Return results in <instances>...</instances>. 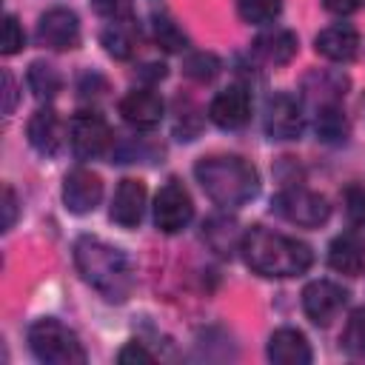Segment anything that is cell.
<instances>
[{"label": "cell", "instance_id": "6da1fadb", "mask_svg": "<svg viewBox=\"0 0 365 365\" xmlns=\"http://www.w3.org/2000/svg\"><path fill=\"white\" fill-rule=\"evenodd\" d=\"M74 262L83 279L108 302H125L134 277L125 254L100 237H80L74 242Z\"/></svg>", "mask_w": 365, "mask_h": 365}, {"label": "cell", "instance_id": "7a4b0ae2", "mask_svg": "<svg viewBox=\"0 0 365 365\" xmlns=\"http://www.w3.org/2000/svg\"><path fill=\"white\" fill-rule=\"evenodd\" d=\"M240 251H242L251 271H257L259 277H277V279L305 274L314 262V254L305 242L285 237V234H277V231H268L262 225L251 228L242 237Z\"/></svg>", "mask_w": 365, "mask_h": 365}, {"label": "cell", "instance_id": "3957f363", "mask_svg": "<svg viewBox=\"0 0 365 365\" xmlns=\"http://www.w3.org/2000/svg\"><path fill=\"white\" fill-rule=\"evenodd\" d=\"M194 177L202 185V191L222 208H240L259 191L257 168L237 154L202 157L194 165Z\"/></svg>", "mask_w": 365, "mask_h": 365}, {"label": "cell", "instance_id": "277c9868", "mask_svg": "<svg viewBox=\"0 0 365 365\" xmlns=\"http://www.w3.org/2000/svg\"><path fill=\"white\" fill-rule=\"evenodd\" d=\"M29 348L46 365H83L86 362V348L77 339V334L51 317L37 319L29 328Z\"/></svg>", "mask_w": 365, "mask_h": 365}, {"label": "cell", "instance_id": "5b68a950", "mask_svg": "<svg viewBox=\"0 0 365 365\" xmlns=\"http://www.w3.org/2000/svg\"><path fill=\"white\" fill-rule=\"evenodd\" d=\"M274 211L294 222V225H302V228H319L328 217H331V205L322 194L311 191V188H302V185H288L282 188L277 197H274Z\"/></svg>", "mask_w": 365, "mask_h": 365}, {"label": "cell", "instance_id": "8992f818", "mask_svg": "<svg viewBox=\"0 0 365 365\" xmlns=\"http://www.w3.org/2000/svg\"><path fill=\"white\" fill-rule=\"evenodd\" d=\"M68 143L80 160H94L108 151L111 128L97 111H77L68 123Z\"/></svg>", "mask_w": 365, "mask_h": 365}, {"label": "cell", "instance_id": "52a82bcc", "mask_svg": "<svg viewBox=\"0 0 365 365\" xmlns=\"http://www.w3.org/2000/svg\"><path fill=\"white\" fill-rule=\"evenodd\" d=\"M194 217V202L191 194L180 180H168L154 200V222L163 234H177L182 231Z\"/></svg>", "mask_w": 365, "mask_h": 365}, {"label": "cell", "instance_id": "ba28073f", "mask_svg": "<svg viewBox=\"0 0 365 365\" xmlns=\"http://www.w3.org/2000/svg\"><path fill=\"white\" fill-rule=\"evenodd\" d=\"M348 291L331 279H314L302 288V311L314 325H331L336 314L345 308Z\"/></svg>", "mask_w": 365, "mask_h": 365}, {"label": "cell", "instance_id": "9c48e42d", "mask_svg": "<svg viewBox=\"0 0 365 365\" xmlns=\"http://www.w3.org/2000/svg\"><path fill=\"white\" fill-rule=\"evenodd\" d=\"M262 125H265V134L271 140H297L302 134V128H305L302 106L291 94H274L265 103Z\"/></svg>", "mask_w": 365, "mask_h": 365}, {"label": "cell", "instance_id": "30bf717a", "mask_svg": "<svg viewBox=\"0 0 365 365\" xmlns=\"http://www.w3.org/2000/svg\"><path fill=\"white\" fill-rule=\"evenodd\" d=\"M37 43L54 51H66L74 48L80 43V20L71 9H48L46 14H40L37 20Z\"/></svg>", "mask_w": 365, "mask_h": 365}, {"label": "cell", "instance_id": "8fae6325", "mask_svg": "<svg viewBox=\"0 0 365 365\" xmlns=\"http://www.w3.org/2000/svg\"><path fill=\"white\" fill-rule=\"evenodd\" d=\"M103 200V180L88 168H71L63 180V202L71 214H88Z\"/></svg>", "mask_w": 365, "mask_h": 365}, {"label": "cell", "instance_id": "7c38bea8", "mask_svg": "<svg viewBox=\"0 0 365 365\" xmlns=\"http://www.w3.org/2000/svg\"><path fill=\"white\" fill-rule=\"evenodd\" d=\"M208 117L214 125L225 128V131H234V128H242L248 120H251V97L242 86H228L222 88L211 106H208Z\"/></svg>", "mask_w": 365, "mask_h": 365}, {"label": "cell", "instance_id": "4fadbf2b", "mask_svg": "<svg viewBox=\"0 0 365 365\" xmlns=\"http://www.w3.org/2000/svg\"><path fill=\"white\" fill-rule=\"evenodd\" d=\"M143 211H145V182L134 180V177L120 180V185L114 188V197H111L108 217L123 228H134L143 220Z\"/></svg>", "mask_w": 365, "mask_h": 365}, {"label": "cell", "instance_id": "5bb4252c", "mask_svg": "<svg viewBox=\"0 0 365 365\" xmlns=\"http://www.w3.org/2000/svg\"><path fill=\"white\" fill-rule=\"evenodd\" d=\"M163 111H165V103L151 88H134V91H128L120 100V114L134 128H154V125H160Z\"/></svg>", "mask_w": 365, "mask_h": 365}, {"label": "cell", "instance_id": "9a60e30c", "mask_svg": "<svg viewBox=\"0 0 365 365\" xmlns=\"http://www.w3.org/2000/svg\"><path fill=\"white\" fill-rule=\"evenodd\" d=\"M317 54H322L331 63H351L359 54V34L356 29L339 23V26H328L317 34L314 40Z\"/></svg>", "mask_w": 365, "mask_h": 365}, {"label": "cell", "instance_id": "2e32d148", "mask_svg": "<svg viewBox=\"0 0 365 365\" xmlns=\"http://www.w3.org/2000/svg\"><path fill=\"white\" fill-rule=\"evenodd\" d=\"M29 143L43 157H54L63 148V123L54 108H37L26 125Z\"/></svg>", "mask_w": 365, "mask_h": 365}, {"label": "cell", "instance_id": "e0dca14e", "mask_svg": "<svg viewBox=\"0 0 365 365\" xmlns=\"http://www.w3.org/2000/svg\"><path fill=\"white\" fill-rule=\"evenodd\" d=\"M268 359L277 365H308L311 345L297 328H277L268 339Z\"/></svg>", "mask_w": 365, "mask_h": 365}, {"label": "cell", "instance_id": "ac0fdd59", "mask_svg": "<svg viewBox=\"0 0 365 365\" xmlns=\"http://www.w3.org/2000/svg\"><path fill=\"white\" fill-rule=\"evenodd\" d=\"M242 237L245 234L240 231V222L234 217H225V214H214L202 225V240L220 257H234L242 248Z\"/></svg>", "mask_w": 365, "mask_h": 365}, {"label": "cell", "instance_id": "d6986e66", "mask_svg": "<svg viewBox=\"0 0 365 365\" xmlns=\"http://www.w3.org/2000/svg\"><path fill=\"white\" fill-rule=\"evenodd\" d=\"M297 34L288 29H268L254 40V54L268 66H285L297 54Z\"/></svg>", "mask_w": 365, "mask_h": 365}, {"label": "cell", "instance_id": "ffe728a7", "mask_svg": "<svg viewBox=\"0 0 365 365\" xmlns=\"http://www.w3.org/2000/svg\"><path fill=\"white\" fill-rule=\"evenodd\" d=\"M328 265L345 277H359L365 271V251L354 234H342L328 245Z\"/></svg>", "mask_w": 365, "mask_h": 365}, {"label": "cell", "instance_id": "44dd1931", "mask_svg": "<svg viewBox=\"0 0 365 365\" xmlns=\"http://www.w3.org/2000/svg\"><path fill=\"white\" fill-rule=\"evenodd\" d=\"M137 43H140V31H137V26H134L131 17H117V20H111V23L103 29V46H106V51H108L114 60H128V57H134Z\"/></svg>", "mask_w": 365, "mask_h": 365}, {"label": "cell", "instance_id": "7402d4cb", "mask_svg": "<svg viewBox=\"0 0 365 365\" xmlns=\"http://www.w3.org/2000/svg\"><path fill=\"white\" fill-rule=\"evenodd\" d=\"M314 131H317V137H319L322 143H328V145H339V143L348 140L351 125H348V117H345V111L339 108V103L317 106Z\"/></svg>", "mask_w": 365, "mask_h": 365}, {"label": "cell", "instance_id": "603a6c76", "mask_svg": "<svg viewBox=\"0 0 365 365\" xmlns=\"http://www.w3.org/2000/svg\"><path fill=\"white\" fill-rule=\"evenodd\" d=\"M348 88V80L336 71H311L305 77V94L317 103V106H325V103H339V97L345 94Z\"/></svg>", "mask_w": 365, "mask_h": 365}, {"label": "cell", "instance_id": "cb8c5ba5", "mask_svg": "<svg viewBox=\"0 0 365 365\" xmlns=\"http://www.w3.org/2000/svg\"><path fill=\"white\" fill-rule=\"evenodd\" d=\"M26 80H29V88L34 91L37 100H51V97H57V91L63 88L60 71H57L51 63H43V60H34V63L29 66Z\"/></svg>", "mask_w": 365, "mask_h": 365}, {"label": "cell", "instance_id": "d4e9b609", "mask_svg": "<svg viewBox=\"0 0 365 365\" xmlns=\"http://www.w3.org/2000/svg\"><path fill=\"white\" fill-rule=\"evenodd\" d=\"M151 34H154V43L163 48V51H182L188 46V37L185 31L165 14V11H154L151 14Z\"/></svg>", "mask_w": 365, "mask_h": 365}, {"label": "cell", "instance_id": "484cf974", "mask_svg": "<svg viewBox=\"0 0 365 365\" xmlns=\"http://www.w3.org/2000/svg\"><path fill=\"white\" fill-rule=\"evenodd\" d=\"M339 345L351 356H365V308L351 311V317L345 319V328L339 334Z\"/></svg>", "mask_w": 365, "mask_h": 365}, {"label": "cell", "instance_id": "4316f807", "mask_svg": "<svg viewBox=\"0 0 365 365\" xmlns=\"http://www.w3.org/2000/svg\"><path fill=\"white\" fill-rule=\"evenodd\" d=\"M237 11L245 23L262 26V23H271L279 17L282 0H237Z\"/></svg>", "mask_w": 365, "mask_h": 365}, {"label": "cell", "instance_id": "83f0119b", "mask_svg": "<svg viewBox=\"0 0 365 365\" xmlns=\"http://www.w3.org/2000/svg\"><path fill=\"white\" fill-rule=\"evenodd\" d=\"M220 60L211 54V51H197V54H191V57H185V63H182V71H185V77H191V80H197V83H211L217 74H220Z\"/></svg>", "mask_w": 365, "mask_h": 365}, {"label": "cell", "instance_id": "f1b7e54d", "mask_svg": "<svg viewBox=\"0 0 365 365\" xmlns=\"http://www.w3.org/2000/svg\"><path fill=\"white\" fill-rule=\"evenodd\" d=\"M345 217L356 237H365V191L359 185L345 188Z\"/></svg>", "mask_w": 365, "mask_h": 365}, {"label": "cell", "instance_id": "f546056e", "mask_svg": "<svg viewBox=\"0 0 365 365\" xmlns=\"http://www.w3.org/2000/svg\"><path fill=\"white\" fill-rule=\"evenodd\" d=\"M23 43H26V37H23V29H20L17 17L6 14L3 17V31H0V51L6 57H11V54H17L23 48Z\"/></svg>", "mask_w": 365, "mask_h": 365}, {"label": "cell", "instance_id": "4dcf8cb0", "mask_svg": "<svg viewBox=\"0 0 365 365\" xmlns=\"http://www.w3.org/2000/svg\"><path fill=\"white\" fill-rule=\"evenodd\" d=\"M117 359L123 362V365H131V362H154V354L143 345V342H137V339H131L120 354H117Z\"/></svg>", "mask_w": 365, "mask_h": 365}, {"label": "cell", "instance_id": "1f68e13d", "mask_svg": "<svg viewBox=\"0 0 365 365\" xmlns=\"http://www.w3.org/2000/svg\"><path fill=\"white\" fill-rule=\"evenodd\" d=\"M91 9L100 17H108V20L128 17V0H91Z\"/></svg>", "mask_w": 365, "mask_h": 365}, {"label": "cell", "instance_id": "d6a6232c", "mask_svg": "<svg viewBox=\"0 0 365 365\" xmlns=\"http://www.w3.org/2000/svg\"><path fill=\"white\" fill-rule=\"evenodd\" d=\"M3 211H6L3 228L9 231V228L14 225V220H17V197H14V188H11V185H6V188H3Z\"/></svg>", "mask_w": 365, "mask_h": 365}, {"label": "cell", "instance_id": "836d02e7", "mask_svg": "<svg viewBox=\"0 0 365 365\" xmlns=\"http://www.w3.org/2000/svg\"><path fill=\"white\" fill-rule=\"evenodd\" d=\"M359 3H362V0H322V6H325L331 14H339V17L354 14V11L359 9Z\"/></svg>", "mask_w": 365, "mask_h": 365}, {"label": "cell", "instance_id": "e575fe53", "mask_svg": "<svg viewBox=\"0 0 365 365\" xmlns=\"http://www.w3.org/2000/svg\"><path fill=\"white\" fill-rule=\"evenodd\" d=\"M3 97H6L3 111H6V114H11V111H14V106H17V88H14V80H11V74H9V71H3Z\"/></svg>", "mask_w": 365, "mask_h": 365}, {"label": "cell", "instance_id": "d590c367", "mask_svg": "<svg viewBox=\"0 0 365 365\" xmlns=\"http://www.w3.org/2000/svg\"><path fill=\"white\" fill-rule=\"evenodd\" d=\"M140 77H143V80H148V83H157V80H163V77H165V66H163V63H148V66H143Z\"/></svg>", "mask_w": 365, "mask_h": 365}, {"label": "cell", "instance_id": "8d00e7d4", "mask_svg": "<svg viewBox=\"0 0 365 365\" xmlns=\"http://www.w3.org/2000/svg\"><path fill=\"white\" fill-rule=\"evenodd\" d=\"M362 111H365V97H362Z\"/></svg>", "mask_w": 365, "mask_h": 365}]
</instances>
